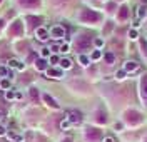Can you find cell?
<instances>
[{"label": "cell", "instance_id": "6da1fadb", "mask_svg": "<svg viewBox=\"0 0 147 142\" xmlns=\"http://www.w3.org/2000/svg\"><path fill=\"white\" fill-rule=\"evenodd\" d=\"M80 20L85 22V24H94V22H99L100 20V15L97 12H94V10H82Z\"/></svg>", "mask_w": 147, "mask_h": 142}, {"label": "cell", "instance_id": "7a4b0ae2", "mask_svg": "<svg viewBox=\"0 0 147 142\" xmlns=\"http://www.w3.org/2000/svg\"><path fill=\"white\" fill-rule=\"evenodd\" d=\"M24 34V24L20 20H15L13 24H10V28H9V37H18Z\"/></svg>", "mask_w": 147, "mask_h": 142}, {"label": "cell", "instance_id": "3957f363", "mask_svg": "<svg viewBox=\"0 0 147 142\" xmlns=\"http://www.w3.org/2000/svg\"><path fill=\"white\" fill-rule=\"evenodd\" d=\"M90 47V37L89 35H82L75 40V48L77 50H87Z\"/></svg>", "mask_w": 147, "mask_h": 142}, {"label": "cell", "instance_id": "277c9868", "mask_svg": "<svg viewBox=\"0 0 147 142\" xmlns=\"http://www.w3.org/2000/svg\"><path fill=\"white\" fill-rule=\"evenodd\" d=\"M85 139L89 142H95L100 139V131L99 129H87L85 131Z\"/></svg>", "mask_w": 147, "mask_h": 142}, {"label": "cell", "instance_id": "5b68a950", "mask_svg": "<svg viewBox=\"0 0 147 142\" xmlns=\"http://www.w3.org/2000/svg\"><path fill=\"white\" fill-rule=\"evenodd\" d=\"M50 37H54V38H62L65 37V28L64 27H60V25H55V27L50 28Z\"/></svg>", "mask_w": 147, "mask_h": 142}, {"label": "cell", "instance_id": "8992f818", "mask_svg": "<svg viewBox=\"0 0 147 142\" xmlns=\"http://www.w3.org/2000/svg\"><path fill=\"white\" fill-rule=\"evenodd\" d=\"M67 117H69V122H74V124H79L82 120V114L77 112V110H70L67 114Z\"/></svg>", "mask_w": 147, "mask_h": 142}, {"label": "cell", "instance_id": "52a82bcc", "mask_svg": "<svg viewBox=\"0 0 147 142\" xmlns=\"http://www.w3.org/2000/svg\"><path fill=\"white\" fill-rule=\"evenodd\" d=\"M49 37H50V34H49V30H47V28H44V27L37 28V38H38L40 42H45Z\"/></svg>", "mask_w": 147, "mask_h": 142}, {"label": "cell", "instance_id": "ba28073f", "mask_svg": "<svg viewBox=\"0 0 147 142\" xmlns=\"http://www.w3.org/2000/svg\"><path fill=\"white\" fill-rule=\"evenodd\" d=\"M45 72H47V75L52 77V79H62V77H64V74H62L59 69H47Z\"/></svg>", "mask_w": 147, "mask_h": 142}, {"label": "cell", "instance_id": "9c48e42d", "mask_svg": "<svg viewBox=\"0 0 147 142\" xmlns=\"http://www.w3.org/2000/svg\"><path fill=\"white\" fill-rule=\"evenodd\" d=\"M9 64H10L12 69H17V70H24V69H25V64H22V62L17 60V59H10Z\"/></svg>", "mask_w": 147, "mask_h": 142}, {"label": "cell", "instance_id": "30bf717a", "mask_svg": "<svg viewBox=\"0 0 147 142\" xmlns=\"http://www.w3.org/2000/svg\"><path fill=\"white\" fill-rule=\"evenodd\" d=\"M38 2H40V0H18V3L24 5V7H37Z\"/></svg>", "mask_w": 147, "mask_h": 142}, {"label": "cell", "instance_id": "8fae6325", "mask_svg": "<svg viewBox=\"0 0 147 142\" xmlns=\"http://www.w3.org/2000/svg\"><path fill=\"white\" fill-rule=\"evenodd\" d=\"M35 67H37V70H47L45 59H37L35 60Z\"/></svg>", "mask_w": 147, "mask_h": 142}, {"label": "cell", "instance_id": "7c38bea8", "mask_svg": "<svg viewBox=\"0 0 147 142\" xmlns=\"http://www.w3.org/2000/svg\"><path fill=\"white\" fill-rule=\"evenodd\" d=\"M44 100L47 102V105H50V107H54V109H59V104H57V102H55V100H54V99H52L49 94L44 95Z\"/></svg>", "mask_w": 147, "mask_h": 142}, {"label": "cell", "instance_id": "4fadbf2b", "mask_svg": "<svg viewBox=\"0 0 147 142\" xmlns=\"http://www.w3.org/2000/svg\"><path fill=\"white\" fill-rule=\"evenodd\" d=\"M139 69V64L137 62H127V65H125V72H132V70H137Z\"/></svg>", "mask_w": 147, "mask_h": 142}, {"label": "cell", "instance_id": "5bb4252c", "mask_svg": "<svg viewBox=\"0 0 147 142\" xmlns=\"http://www.w3.org/2000/svg\"><path fill=\"white\" fill-rule=\"evenodd\" d=\"M60 67H62V69H70V67H72V60H70V59H62V60H60Z\"/></svg>", "mask_w": 147, "mask_h": 142}, {"label": "cell", "instance_id": "9a60e30c", "mask_svg": "<svg viewBox=\"0 0 147 142\" xmlns=\"http://www.w3.org/2000/svg\"><path fill=\"white\" fill-rule=\"evenodd\" d=\"M30 97H32L34 102H37V100H38V89L32 87V89H30Z\"/></svg>", "mask_w": 147, "mask_h": 142}, {"label": "cell", "instance_id": "2e32d148", "mask_svg": "<svg viewBox=\"0 0 147 142\" xmlns=\"http://www.w3.org/2000/svg\"><path fill=\"white\" fill-rule=\"evenodd\" d=\"M27 22H30V27L35 28V24L40 22V19H35V17H27Z\"/></svg>", "mask_w": 147, "mask_h": 142}, {"label": "cell", "instance_id": "e0dca14e", "mask_svg": "<svg viewBox=\"0 0 147 142\" xmlns=\"http://www.w3.org/2000/svg\"><path fill=\"white\" fill-rule=\"evenodd\" d=\"M119 19H120V20H122V19H127V7H122V9H120Z\"/></svg>", "mask_w": 147, "mask_h": 142}, {"label": "cell", "instance_id": "ac0fdd59", "mask_svg": "<svg viewBox=\"0 0 147 142\" xmlns=\"http://www.w3.org/2000/svg\"><path fill=\"white\" fill-rule=\"evenodd\" d=\"M9 87H10V82L7 80V79L0 80V89H3V90H5V89H9Z\"/></svg>", "mask_w": 147, "mask_h": 142}, {"label": "cell", "instance_id": "d6986e66", "mask_svg": "<svg viewBox=\"0 0 147 142\" xmlns=\"http://www.w3.org/2000/svg\"><path fill=\"white\" fill-rule=\"evenodd\" d=\"M79 60H80V64H82V65H89V59H87L85 55H80V57H79Z\"/></svg>", "mask_w": 147, "mask_h": 142}, {"label": "cell", "instance_id": "ffe728a7", "mask_svg": "<svg viewBox=\"0 0 147 142\" xmlns=\"http://www.w3.org/2000/svg\"><path fill=\"white\" fill-rule=\"evenodd\" d=\"M69 125H70V122H69V119H67V120H62V122H60V127H62V129H67Z\"/></svg>", "mask_w": 147, "mask_h": 142}, {"label": "cell", "instance_id": "44dd1931", "mask_svg": "<svg viewBox=\"0 0 147 142\" xmlns=\"http://www.w3.org/2000/svg\"><path fill=\"white\" fill-rule=\"evenodd\" d=\"M42 57H49V54H50V48H42Z\"/></svg>", "mask_w": 147, "mask_h": 142}, {"label": "cell", "instance_id": "7402d4cb", "mask_svg": "<svg viewBox=\"0 0 147 142\" xmlns=\"http://www.w3.org/2000/svg\"><path fill=\"white\" fill-rule=\"evenodd\" d=\"M105 60H107L109 64H112V62H114V55H112V54H107V55H105Z\"/></svg>", "mask_w": 147, "mask_h": 142}, {"label": "cell", "instance_id": "603a6c76", "mask_svg": "<svg viewBox=\"0 0 147 142\" xmlns=\"http://www.w3.org/2000/svg\"><path fill=\"white\" fill-rule=\"evenodd\" d=\"M125 77V70H119L117 72V79H124Z\"/></svg>", "mask_w": 147, "mask_h": 142}, {"label": "cell", "instance_id": "cb8c5ba5", "mask_svg": "<svg viewBox=\"0 0 147 142\" xmlns=\"http://www.w3.org/2000/svg\"><path fill=\"white\" fill-rule=\"evenodd\" d=\"M59 50H60V52H69V45H60V47H59Z\"/></svg>", "mask_w": 147, "mask_h": 142}, {"label": "cell", "instance_id": "d4e9b609", "mask_svg": "<svg viewBox=\"0 0 147 142\" xmlns=\"http://www.w3.org/2000/svg\"><path fill=\"white\" fill-rule=\"evenodd\" d=\"M129 35H130V38H137V37H139L136 30H130V32H129Z\"/></svg>", "mask_w": 147, "mask_h": 142}, {"label": "cell", "instance_id": "484cf974", "mask_svg": "<svg viewBox=\"0 0 147 142\" xmlns=\"http://www.w3.org/2000/svg\"><path fill=\"white\" fill-rule=\"evenodd\" d=\"M5 132H7V129H5V127L0 124V135H5Z\"/></svg>", "mask_w": 147, "mask_h": 142}, {"label": "cell", "instance_id": "4316f807", "mask_svg": "<svg viewBox=\"0 0 147 142\" xmlns=\"http://www.w3.org/2000/svg\"><path fill=\"white\" fill-rule=\"evenodd\" d=\"M5 97H7V99H13V97H15V94H13V92H7V94H5Z\"/></svg>", "mask_w": 147, "mask_h": 142}, {"label": "cell", "instance_id": "83f0119b", "mask_svg": "<svg viewBox=\"0 0 147 142\" xmlns=\"http://www.w3.org/2000/svg\"><path fill=\"white\" fill-rule=\"evenodd\" d=\"M99 57H100V52H99V50H95V52L92 54V59H99Z\"/></svg>", "mask_w": 147, "mask_h": 142}, {"label": "cell", "instance_id": "f1b7e54d", "mask_svg": "<svg viewBox=\"0 0 147 142\" xmlns=\"http://www.w3.org/2000/svg\"><path fill=\"white\" fill-rule=\"evenodd\" d=\"M0 75H7V69L5 67H0Z\"/></svg>", "mask_w": 147, "mask_h": 142}, {"label": "cell", "instance_id": "f546056e", "mask_svg": "<svg viewBox=\"0 0 147 142\" xmlns=\"http://www.w3.org/2000/svg\"><path fill=\"white\" fill-rule=\"evenodd\" d=\"M104 142H115V139H114V137H105Z\"/></svg>", "mask_w": 147, "mask_h": 142}, {"label": "cell", "instance_id": "4dcf8cb0", "mask_svg": "<svg viewBox=\"0 0 147 142\" xmlns=\"http://www.w3.org/2000/svg\"><path fill=\"white\" fill-rule=\"evenodd\" d=\"M3 25H5V22H3V19H0V30L3 28Z\"/></svg>", "mask_w": 147, "mask_h": 142}, {"label": "cell", "instance_id": "1f68e13d", "mask_svg": "<svg viewBox=\"0 0 147 142\" xmlns=\"http://www.w3.org/2000/svg\"><path fill=\"white\" fill-rule=\"evenodd\" d=\"M64 142H72V139H70V137H69V139H65Z\"/></svg>", "mask_w": 147, "mask_h": 142}, {"label": "cell", "instance_id": "d6a6232c", "mask_svg": "<svg viewBox=\"0 0 147 142\" xmlns=\"http://www.w3.org/2000/svg\"><path fill=\"white\" fill-rule=\"evenodd\" d=\"M55 2H62V0H55Z\"/></svg>", "mask_w": 147, "mask_h": 142}, {"label": "cell", "instance_id": "836d02e7", "mask_svg": "<svg viewBox=\"0 0 147 142\" xmlns=\"http://www.w3.org/2000/svg\"><path fill=\"white\" fill-rule=\"evenodd\" d=\"M0 119H2V112H0Z\"/></svg>", "mask_w": 147, "mask_h": 142}, {"label": "cell", "instance_id": "e575fe53", "mask_svg": "<svg viewBox=\"0 0 147 142\" xmlns=\"http://www.w3.org/2000/svg\"><path fill=\"white\" fill-rule=\"evenodd\" d=\"M0 3H2V0H0Z\"/></svg>", "mask_w": 147, "mask_h": 142}]
</instances>
